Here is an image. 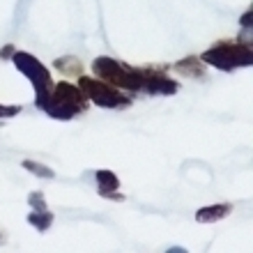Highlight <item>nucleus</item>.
Wrapping results in <instances>:
<instances>
[{
  "mask_svg": "<svg viewBox=\"0 0 253 253\" xmlns=\"http://www.w3.org/2000/svg\"><path fill=\"white\" fill-rule=\"evenodd\" d=\"M87 97L83 94L79 85H74L69 81H60V83H53V87L48 92L35 97V106L40 108L42 113H46L48 118L53 120H62L69 122L74 120L76 115L85 113L87 108Z\"/></svg>",
  "mask_w": 253,
  "mask_h": 253,
  "instance_id": "f257e3e1",
  "label": "nucleus"
},
{
  "mask_svg": "<svg viewBox=\"0 0 253 253\" xmlns=\"http://www.w3.org/2000/svg\"><path fill=\"white\" fill-rule=\"evenodd\" d=\"M92 74L97 79L106 81L111 85L120 87L122 92L129 94H143L145 87V76H147V67H131L122 60L108 58V55H99L92 60Z\"/></svg>",
  "mask_w": 253,
  "mask_h": 253,
  "instance_id": "f03ea898",
  "label": "nucleus"
},
{
  "mask_svg": "<svg viewBox=\"0 0 253 253\" xmlns=\"http://www.w3.org/2000/svg\"><path fill=\"white\" fill-rule=\"evenodd\" d=\"M76 79H79L76 85L83 90L87 101H92L94 106L108 108V111H125V108H129L133 104V94L122 92L120 87L111 85V83L97 79V76H85V74H81Z\"/></svg>",
  "mask_w": 253,
  "mask_h": 253,
  "instance_id": "7ed1b4c3",
  "label": "nucleus"
},
{
  "mask_svg": "<svg viewBox=\"0 0 253 253\" xmlns=\"http://www.w3.org/2000/svg\"><path fill=\"white\" fill-rule=\"evenodd\" d=\"M200 60L221 72H235V69L253 65V51L249 42L247 44L244 42H216L212 48H207L200 55Z\"/></svg>",
  "mask_w": 253,
  "mask_h": 253,
  "instance_id": "20e7f679",
  "label": "nucleus"
},
{
  "mask_svg": "<svg viewBox=\"0 0 253 253\" xmlns=\"http://www.w3.org/2000/svg\"><path fill=\"white\" fill-rule=\"evenodd\" d=\"M12 62H14V67H16V69H19V72L30 81V85L35 87V97H40V94L48 92V90L53 87L51 72H48L46 67H44V62H40L33 53H26V51H14Z\"/></svg>",
  "mask_w": 253,
  "mask_h": 253,
  "instance_id": "39448f33",
  "label": "nucleus"
},
{
  "mask_svg": "<svg viewBox=\"0 0 253 253\" xmlns=\"http://www.w3.org/2000/svg\"><path fill=\"white\" fill-rule=\"evenodd\" d=\"M94 180H97V193H99L101 198H108V200H118L122 203L125 200V193H120V180H118V175L113 170H106V168H101L94 173Z\"/></svg>",
  "mask_w": 253,
  "mask_h": 253,
  "instance_id": "423d86ee",
  "label": "nucleus"
},
{
  "mask_svg": "<svg viewBox=\"0 0 253 253\" xmlns=\"http://www.w3.org/2000/svg\"><path fill=\"white\" fill-rule=\"evenodd\" d=\"M205 62L200 60V55H187L173 65V72L184 76V79H203L205 76Z\"/></svg>",
  "mask_w": 253,
  "mask_h": 253,
  "instance_id": "0eeeda50",
  "label": "nucleus"
},
{
  "mask_svg": "<svg viewBox=\"0 0 253 253\" xmlns=\"http://www.w3.org/2000/svg\"><path fill=\"white\" fill-rule=\"evenodd\" d=\"M230 212H233V205H230V203L207 205V207H200L198 212H196V221H198V223H214V221L226 219Z\"/></svg>",
  "mask_w": 253,
  "mask_h": 253,
  "instance_id": "6e6552de",
  "label": "nucleus"
},
{
  "mask_svg": "<svg viewBox=\"0 0 253 253\" xmlns=\"http://www.w3.org/2000/svg\"><path fill=\"white\" fill-rule=\"evenodd\" d=\"M28 223L35 226L40 233H46L48 228L53 226V212H48V210H33L28 214Z\"/></svg>",
  "mask_w": 253,
  "mask_h": 253,
  "instance_id": "1a4fd4ad",
  "label": "nucleus"
},
{
  "mask_svg": "<svg viewBox=\"0 0 253 253\" xmlns=\"http://www.w3.org/2000/svg\"><path fill=\"white\" fill-rule=\"evenodd\" d=\"M53 67L62 74V76H81V74H83V65H81L76 58H72V55L58 58V60L53 62Z\"/></svg>",
  "mask_w": 253,
  "mask_h": 253,
  "instance_id": "9d476101",
  "label": "nucleus"
},
{
  "mask_svg": "<svg viewBox=\"0 0 253 253\" xmlns=\"http://www.w3.org/2000/svg\"><path fill=\"white\" fill-rule=\"evenodd\" d=\"M21 166L26 168L28 173H33L35 177H44V180H53L55 173H53V168H48L44 166V164H37V161H30V159H23L21 161Z\"/></svg>",
  "mask_w": 253,
  "mask_h": 253,
  "instance_id": "9b49d317",
  "label": "nucleus"
},
{
  "mask_svg": "<svg viewBox=\"0 0 253 253\" xmlns=\"http://www.w3.org/2000/svg\"><path fill=\"white\" fill-rule=\"evenodd\" d=\"M28 205H30V210H48L46 198H44V193L42 191L30 193V196H28Z\"/></svg>",
  "mask_w": 253,
  "mask_h": 253,
  "instance_id": "f8f14e48",
  "label": "nucleus"
},
{
  "mask_svg": "<svg viewBox=\"0 0 253 253\" xmlns=\"http://www.w3.org/2000/svg\"><path fill=\"white\" fill-rule=\"evenodd\" d=\"M21 113V106H2L0 104V118H16Z\"/></svg>",
  "mask_w": 253,
  "mask_h": 253,
  "instance_id": "ddd939ff",
  "label": "nucleus"
},
{
  "mask_svg": "<svg viewBox=\"0 0 253 253\" xmlns=\"http://www.w3.org/2000/svg\"><path fill=\"white\" fill-rule=\"evenodd\" d=\"M251 23H253V9H251V7H249V9H247V14H242L240 26L244 28V30H251V28H253Z\"/></svg>",
  "mask_w": 253,
  "mask_h": 253,
  "instance_id": "4468645a",
  "label": "nucleus"
},
{
  "mask_svg": "<svg viewBox=\"0 0 253 253\" xmlns=\"http://www.w3.org/2000/svg\"><path fill=\"white\" fill-rule=\"evenodd\" d=\"M14 51H16V48H14L12 44H7V46H2V48H0V58H2V60H12Z\"/></svg>",
  "mask_w": 253,
  "mask_h": 253,
  "instance_id": "2eb2a0df",
  "label": "nucleus"
},
{
  "mask_svg": "<svg viewBox=\"0 0 253 253\" xmlns=\"http://www.w3.org/2000/svg\"><path fill=\"white\" fill-rule=\"evenodd\" d=\"M5 240H7V237H5V233L0 230V244H5Z\"/></svg>",
  "mask_w": 253,
  "mask_h": 253,
  "instance_id": "dca6fc26",
  "label": "nucleus"
}]
</instances>
